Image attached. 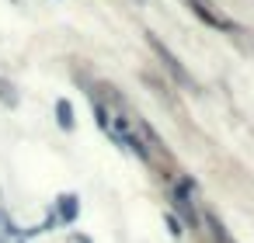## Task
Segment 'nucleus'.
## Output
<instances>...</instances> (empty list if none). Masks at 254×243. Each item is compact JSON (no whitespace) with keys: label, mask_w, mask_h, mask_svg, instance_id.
<instances>
[{"label":"nucleus","mask_w":254,"mask_h":243,"mask_svg":"<svg viewBox=\"0 0 254 243\" xmlns=\"http://www.w3.org/2000/svg\"><path fill=\"white\" fill-rule=\"evenodd\" d=\"M56 115H59L63 129H74V108H70V101H56Z\"/></svg>","instance_id":"2"},{"label":"nucleus","mask_w":254,"mask_h":243,"mask_svg":"<svg viewBox=\"0 0 254 243\" xmlns=\"http://www.w3.org/2000/svg\"><path fill=\"white\" fill-rule=\"evenodd\" d=\"M0 97H4V101H14V94H11V91L4 87V80H0Z\"/></svg>","instance_id":"5"},{"label":"nucleus","mask_w":254,"mask_h":243,"mask_svg":"<svg viewBox=\"0 0 254 243\" xmlns=\"http://www.w3.org/2000/svg\"><path fill=\"white\" fill-rule=\"evenodd\" d=\"M167 226H171V233H174V236H181V233H185V229H181V222H178L174 216H167Z\"/></svg>","instance_id":"4"},{"label":"nucleus","mask_w":254,"mask_h":243,"mask_svg":"<svg viewBox=\"0 0 254 243\" xmlns=\"http://www.w3.org/2000/svg\"><path fill=\"white\" fill-rule=\"evenodd\" d=\"M74 201H77V198H63V216H66V219L77 216V205H74Z\"/></svg>","instance_id":"3"},{"label":"nucleus","mask_w":254,"mask_h":243,"mask_svg":"<svg viewBox=\"0 0 254 243\" xmlns=\"http://www.w3.org/2000/svg\"><path fill=\"white\" fill-rule=\"evenodd\" d=\"M150 46H153V49L160 52V59L167 63V70H171V73H174L178 80H185V84H192V80H188V73H185V66H181V63H178V59H174V56L167 52V46H164V42H157V38L150 35Z\"/></svg>","instance_id":"1"}]
</instances>
